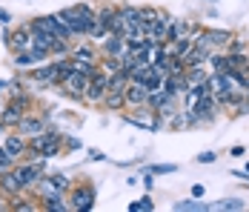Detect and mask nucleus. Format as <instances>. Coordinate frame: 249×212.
Wrapping results in <instances>:
<instances>
[{
    "mask_svg": "<svg viewBox=\"0 0 249 212\" xmlns=\"http://www.w3.org/2000/svg\"><path fill=\"white\" fill-rule=\"evenodd\" d=\"M203 192H206V189L200 187V184H195V187H192V198H203Z\"/></svg>",
    "mask_w": 249,
    "mask_h": 212,
    "instance_id": "33",
    "label": "nucleus"
},
{
    "mask_svg": "<svg viewBox=\"0 0 249 212\" xmlns=\"http://www.w3.org/2000/svg\"><path fill=\"white\" fill-rule=\"evenodd\" d=\"M198 161L200 164H212L215 161V152H203V155H198Z\"/></svg>",
    "mask_w": 249,
    "mask_h": 212,
    "instance_id": "32",
    "label": "nucleus"
},
{
    "mask_svg": "<svg viewBox=\"0 0 249 212\" xmlns=\"http://www.w3.org/2000/svg\"><path fill=\"white\" fill-rule=\"evenodd\" d=\"M20 118H23V112H20L18 106H12V103H9V106L3 109V115H0V123H3V126H18Z\"/></svg>",
    "mask_w": 249,
    "mask_h": 212,
    "instance_id": "16",
    "label": "nucleus"
},
{
    "mask_svg": "<svg viewBox=\"0 0 249 212\" xmlns=\"http://www.w3.org/2000/svg\"><path fill=\"white\" fill-rule=\"evenodd\" d=\"M121 18H124L126 29H129V26H138L141 23V9H135V6H121Z\"/></svg>",
    "mask_w": 249,
    "mask_h": 212,
    "instance_id": "19",
    "label": "nucleus"
},
{
    "mask_svg": "<svg viewBox=\"0 0 249 212\" xmlns=\"http://www.w3.org/2000/svg\"><path fill=\"white\" fill-rule=\"evenodd\" d=\"M89 80H92L89 75H83V72H75V69H72L66 77H63V83H60V86L66 89V95H72V97H83L86 86H89Z\"/></svg>",
    "mask_w": 249,
    "mask_h": 212,
    "instance_id": "6",
    "label": "nucleus"
},
{
    "mask_svg": "<svg viewBox=\"0 0 249 212\" xmlns=\"http://www.w3.org/2000/svg\"><path fill=\"white\" fill-rule=\"evenodd\" d=\"M92 207H95V189L89 187V184H77L72 189V198H69V210L89 212Z\"/></svg>",
    "mask_w": 249,
    "mask_h": 212,
    "instance_id": "4",
    "label": "nucleus"
},
{
    "mask_svg": "<svg viewBox=\"0 0 249 212\" xmlns=\"http://www.w3.org/2000/svg\"><path fill=\"white\" fill-rule=\"evenodd\" d=\"M9 210H23V212H32L35 210V204H29V201H20V198H15V201H12V204H9Z\"/></svg>",
    "mask_w": 249,
    "mask_h": 212,
    "instance_id": "31",
    "label": "nucleus"
},
{
    "mask_svg": "<svg viewBox=\"0 0 249 212\" xmlns=\"http://www.w3.org/2000/svg\"><path fill=\"white\" fill-rule=\"evenodd\" d=\"M15 161H18V158H15V155H9V152H6V146H0V169H3V172L15 169Z\"/></svg>",
    "mask_w": 249,
    "mask_h": 212,
    "instance_id": "27",
    "label": "nucleus"
},
{
    "mask_svg": "<svg viewBox=\"0 0 249 212\" xmlns=\"http://www.w3.org/2000/svg\"><path fill=\"white\" fill-rule=\"evenodd\" d=\"M129 210H132V212H152V210H155V204H152L149 195H143V198L132 201V204H129Z\"/></svg>",
    "mask_w": 249,
    "mask_h": 212,
    "instance_id": "25",
    "label": "nucleus"
},
{
    "mask_svg": "<svg viewBox=\"0 0 249 212\" xmlns=\"http://www.w3.org/2000/svg\"><path fill=\"white\" fill-rule=\"evenodd\" d=\"M126 86H129V75H126L124 69L106 77V92H124Z\"/></svg>",
    "mask_w": 249,
    "mask_h": 212,
    "instance_id": "13",
    "label": "nucleus"
},
{
    "mask_svg": "<svg viewBox=\"0 0 249 212\" xmlns=\"http://www.w3.org/2000/svg\"><path fill=\"white\" fill-rule=\"evenodd\" d=\"M9 20H12V15H9V12H3V9H0V26H6V23H9Z\"/></svg>",
    "mask_w": 249,
    "mask_h": 212,
    "instance_id": "34",
    "label": "nucleus"
},
{
    "mask_svg": "<svg viewBox=\"0 0 249 212\" xmlns=\"http://www.w3.org/2000/svg\"><path fill=\"white\" fill-rule=\"evenodd\" d=\"M129 123H135V126H143V129H158L160 126V120H146V118H138V115H129Z\"/></svg>",
    "mask_w": 249,
    "mask_h": 212,
    "instance_id": "28",
    "label": "nucleus"
},
{
    "mask_svg": "<svg viewBox=\"0 0 249 212\" xmlns=\"http://www.w3.org/2000/svg\"><path fill=\"white\" fill-rule=\"evenodd\" d=\"M229 155H232V158H241V155H244V146H232V152H229Z\"/></svg>",
    "mask_w": 249,
    "mask_h": 212,
    "instance_id": "35",
    "label": "nucleus"
},
{
    "mask_svg": "<svg viewBox=\"0 0 249 212\" xmlns=\"http://www.w3.org/2000/svg\"><path fill=\"white\" fill-rule=\"evenodd\" d=\"M106 72L98 69L95 75H92V80H89V86H86V92H83V100H89V103H98V100H103V95H106Z\"/></svg>",
    "mask_w": 249,
    "mask_h": 212,
    "instance_id": "7",
    "label": "nucleus"
},
{
    "mask_svg": "<svg viewBox=\"0 0 249 212\" xmlns=\"http://www.w3.org/2000/svg\"><path fill=\"white\" fill-rule=\"evenodd\" d=\"M46 129V120L43 118H35V115H23L20 123H18V132L26 135V138H32V135H37V132H43Z\"/></svg>",
    "mask_w": 249,
    "mask_h": 212,
    "instance_id": "9",
    "label": "nucleus"
},
{
    "mask_svg": "<svg viewBox=\"0 0 249 212\" xmlns=\"http://www.w3.org/2000/svg\"><path fill=\"white\" fill-rule=\"evenodd\" d=\"M175 210L178 212H209V204H200V201H178Z\"/></svg>",
    "mask_w": 249,
    "mask_h": 212,
    "instance_id": "20",
    "label": "nucleus"
},
{
    "mask_svg": "<svg viewBox=\"0 0 249 212\" xmlns=\"http://www.w3.org/2000/svg\"><path fill=\"white\" fill-rule=\"evenodd\" d=\"M72 58H86V60H98V52L92 46H77L75 52H72Z\"/></svg>",
    "mask_w": 249,
    "mask_h": 212,
    "instance_id": "29",
    "label": "nucleus"
},
{
    "mask_svg": "<svg viewBox=\"0 0 249 212\" xmlns=\"http://www.w3.org/2000/svg\"><path fill=\"white\" fill-rule=\"evenodd\" d=\"M158 15H160V12H158L155 6H143V9H141V26H143V32H149V26L158 20Z\"/></svg>",
    "mask_w": 249,
    "mask_h": 212,
    "instance_id": "21",
    "label": "nucleus"
},
{
    "mask_svg": "<svg viewBox=\"0 0 249 212\" xmlns=\"http://www.w3.org/2000/svg\"><path fill=\"white\" fill-rule=\"evenodd\" d=\"M43 181H46L52 189H57V192H66V189H69V178H66V175H60V172H54V175L43 178Z\"/></svg>",
    "mask_w": 249,
    "mask_h": 212,
    "instance_id": "23",
    "label": "nucleus"
},
{
    "mask_svg": "<svg viewBox=\"0 0 249 212\" xmlns=\"http://www.w3.org/2000/svg\"><path fill=\"white\" fill-rule=\"evenodd\" d=\"M60 146H63L60 132H54V129H43V132L32 135V141H29V146H26V152L37 155V158H54V155L60 152Z\"/></svg>",
    "mask_w": 249,
    "mask_h": 212,
    "instance_id": "2",
    "label": "nucleus"
},
{
    "mask_svg": "<svg viewBox=\"0 0 249 212\" xmlns=\"http://www.w3.org/2000/svg\"><path fill=\"white\" fill-rule=\"evenodd\" d=\"M124 97H126V106H146V97H149V89L141 86V83H132L124 89Z\"/></svg>",
    "mask_w": 249,
    "mask_h": 212,
    "instance_id": "8",
    "label": "nucleus"
},
{
    "mask_svg": "<svg viewBox=\"0 0 249 212\" xmlns=\"http://www.w3.org/2000/svg\"><path fill=\"white\" fill-rule=\"evenodd\" d=\"M98 20L109 29V35H124V32H126L124 18L118 15V9H115V6H103V9L98 12Z\"/></svg>",
    "mask_w": 249,
    "mask_h": 212,
    "instance_id": "5",
    "label": "nucleus"
},
{
    "mask_svg": "<svg viewBox=\"0 0 249 212\" xmlns=\"http://www.w3.org/2000/svg\"><path fill=\"white\" fill-rule=\"evenodd\" d=\"M124 52H126L124 35H106V40H103V55H115V58H121Z\"/></svg>",
    "mask_w": 249,
    "mask_h": 212,
    "instance_id": "11",
    "label": "nucleus"
},
{
    "mask_svg": "<svg viewBox=\"0 0 249 212\" xmlns=\"http://www.w3.org/2000/svg\"><path fill=\"white\" fill-rule=\"evenodd\" d=\"M54 20L60 26H66L69 35L75 38V35H89L92 23L98 20V12H95L89 3H75V6H69V9L54 12Z\"/></svg>",
    "mask_w": 249,
    "mask_h": 212,
    "instance_id": "1",
    "label": "nucleus"
},
{
    "mask_svg": "<svg viewBox=\"0 0 249 212\" xmlns=\"http://www.w3.org/2000/svg\"><path fill=\"white\" fill-rule=\"evenodd\" d=\"M192 32V26L186 23V20H169V35H166V40H180V38H186Z\"/></svg>",
    "mask_w": 249,
    "mask_h": 212,
    "instance_id": "15",
    "label": "nucleus"
},
{
    "mask_svg": "<svg viewBox=\"0 0 249 212\" xmlns=\"http://www.w3.org/2000/svg\"><path fill=\"white\" fill-rule=\"evenodd\" d=\"M103 106H106V109H112V112L124 109V106H126L124 92H106V95H103Z\"/></svg>",
    "mask_w": 249,
    "mask_h": 212,
    "instance_id": "17",
    "label": "nucleus"
},
{
    "mask_svg": "<svg viewBox=\"0 0 249 212\" xmlns=\"http://www.w3.org/2000/svg\"><path fill=\"white\" fill-rule=\"evenodd\" d=\"M43 210H52V212H69V204L60 198V192H52V195H43Z\"/></svg>",
    "mask_w": 249,
    "mask_h": 212,
    "instance_id": "14",
    "label": "nucleus"
},
{
    "mask_svg": "<svg viewBox=\"0 0 249 212\" xmlns=\"http://www.w3.org/2000/svg\"><path fill=\"white\" fill-rule=\"evenodd\" d=\"M3 146H6V152H9V155L20 158V155L26 152V146H29V141H26V135H9Z\"/></svg>",
    "mask_w": 249,
    "mask_h": 212,
    "instance_id": "12",
    "label": "nucleus"
},
{
    "mask_svg": "<svg viewBox=\"0 0 249 212\" xmlns=\"http://www.w3.org/2000/svg\"><path fill=\"white\" fill-rule=\"evenodd\" d=\"M247 175H249V164H247Z\"/></svg>",
    "mask_w": 249,
    "mask_h": 212,
    "instance_id": "36",
    "label": "nucleus"
},
{
    "mask_svg": "<svg viewBox=\"0 0 249 212\" xmlns=\"http://www.w3.org/2000/svg\"><path fill=\"white\" fill-rule=\"evenodd\" d=\"M0 178H3V169H0Z\"/></svg>",
    "mask_w": 249,
    "mask_h": 212,
    "instance_id": "38",
    "label": "nucleus"
},
{
    "mask_svg": "<svg viewBox=\"0 0 249 212\" xmlns=\"http://www.w3.org/2000/svg\"><path fill=\"white\" fill-rule=\"evenodd\" d=\"M0 132H3V123H0Z\"/></svg>",
    "mask_w": 249,
    "mask_h": 212,
    "instance_id": "37",
    "label": "nucleus"
},
{
    "mask_svg": "<svg viewBox=\"0 0 249 212\" xmlns=\"http://www.w3.org/2000/svg\"><path fill=\"white\" fill-rule=\"evenodd\" d=\"M169 172H178V166L175 164H158L149 169V175H169Z\"/></svg>",
    "mask_w": 249,
    "mask_h": 212,
    "instance_id": "30",
    "label": "nucleus"
},
{
    "mask_svg": "<svg viewBox=\"0 0 249 212\" xmlns=\"http://www.w3.org/2000/svg\"><path fill=\"white\" fill-rule=\"evenodd\" d=\"M98 66L106 72V75H115V72H121V58H115V55H103V63H98Z\"/></svg>",
    "mask_w": 249,
    "mask_h": 212,
    "instance_id": "24",
    "label": "nucleus"
},
{
    "mask_svg": "<svg viewBox=\"0 0 249 212\" xmlns=\"http://www.w3.org/2000/svg\"><path fill=\"white\" fill-rule=\"evenodd\" d=\"M226 210H244V201H235V198H229V201L209 204V212H226Z\"/></svg>",
    "mask_w": 249,
    "mask_h": 212,
    "instance_id": "22",
    "label": "nucleus"
},
{
    "mask_svg": "<svg viewBox=\"0 0 249 212\" xmlns=\"http://www.w3.org/2000/svg\"><path fill=\"white\" fill-rule=\"evenodd\" d=\"M15 66H20V69H29L32 63H35V58H32V52L23 49V52H15V60H12Z\"/></svg>",
    "mask_w": 249,
    "mask_h": 212,
    "instance_id": "26",
    "label": "nucleus"
},
{
    "mask_svg": "<svg viewBox=\"0 0 249 212\" xmlns=\"http://www.w3.org/2000/svg\"><path fill=\"white\" fill-rule=\"evenodd\" d=\"M15 172V178L20 181V187L29 189L35 187L37 181H43V172H46V158H40V161H29V164H20L12 169Z\"/></svg>",
    "mask_w": 249,
    "mask_h": 212,
    "instance_id": "3",
    "label": "nucleus"
},
{
    "mask_svg": "<svg viewBox=\"0 0 249 212\" xmlns=\"http://www.w3.org/2000/svg\"><path fill=\"white\" fill-rule=\"evenodd\" d=\"M206 38L215 43V46H229L232 43V35L226 29H206Z\"/></svg>",
    "mask_w": 249,
    "mask_h": 212,
    "instance_id": "18",
    "label": "nucleus"
},
{
    "mask_svg": "<svg viewBox=\"0 0 249 212\" xmlns=\"http://www.w3.org/2000/svg\"><path fill=\"white\" fill-rule=\"evenodd\" d=\"M6 40H9V49H12V52H23V49L32 46V35H29V29H26V26H23V29H18L15 35H9Z\"/></svg>",
    "mask_w": 249,
    "mask_h": 212,
    "instance_id": "10",
    "label": "nucleus"
}]
</instances>
